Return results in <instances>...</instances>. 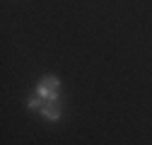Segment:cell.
<instances>
[{"label": "cell", "instance_id": "obj_2", "mask_svg": "<svg viewBox=\"0 0 152 145\" xmlns=\"http://www.w3.org/2000/svg\"><path fill=\"white\" fill-rule=\"evenodd\" d=\"M39 114L46 119V121H58L63 116V106H61V99H56V102H44L41 109H39Z\"/></svg>", "mask_w": 152, "mask_h": 145}, {"label": "cell", "instance_id": "obj_3", "mask_svg": "<svg viewBox=\"0 0 152 145\" xmlns=\"http://www.w3.org/2000/svg\"><path fill=\"white\" fill-rule=\"evenodd\" d=\"M41 104H44V99H41V97H29V99H27V106L31 109V111H39Z\"/></svg>", "mask_w": 152, "mask_h": 145}, {"label": "cell", "instance_id": "obj_1", "mask_svg": "<svg viewBox=\"0 0 152 145\" xmlns=\"http://www.w3.org/2000/svg\"><path fill=\"white\" fill-rule=\"evenodd\" d=\"M36 97H41L44 102L61 99V80L56 75H44L39 82H36Z\"/></svg>", "mask_w": 152, "mask_h": 145}]
</instances>
